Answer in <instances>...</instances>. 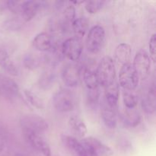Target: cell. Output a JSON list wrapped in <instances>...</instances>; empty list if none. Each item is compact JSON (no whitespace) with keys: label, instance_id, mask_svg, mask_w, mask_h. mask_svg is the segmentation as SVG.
Returning a JSON list of instances; mask_svg holds the SVG:
<instances>
[{"label":"cell","instance_id":"1f68e13d","mask_svg":"<svg viewBox=\"0 0 156 156\" xmlns=\"http://www.w3.org/2000/svg\"><path fill=\"white\" fill-rule=\"evenodd\" d=\"M149 51H150V58L152 59L153 62H155L156 60V35L155 34H153L152 35L149 41Z\"/></svg>","mask_w":156,"mask_h":156},{"label":"cell","instance_id":"e0dca14e","mask_svg":"<svg viewBox=\"0 0 156 156\" xmlns=\"http://www.w3.org/2000/svg\"><path fill=\"white\" fill-rule=\"evenodd\" d=\"M115 58L116 60L121 64L122 66L125 64L129 63L131 58V54H132V50L131 47L128 44L123 43L120 44L116 47L115 50Z\"/></svg>","mask_w":156,"mask_h":156},{"label":"cell","instance_id":"5bb4252c","mask_svg":"<svg viewBox=\"0 0 156 156\" xmlns=\"http://www.w3.org/2000/svg\"><path fill=\"white\" fill-rule=\"evenodd\" d=\"M44 2L24 1L21 3V14L25 21H30L36 16L38 11L44 6Z\"/></svg>","mask_w":156,"mask_h":156},{"label":"cell","instance_id":"8992f818","mask_svg":"<svg viewBox=\"0 0 156 156\" xmlns=\"http://www.w3.org/2000/svg\"><path fill=\"white\" fill-rule=\"evenodd\" d=\"M53 104L54 108L59 112H70L75 108L74 96L69 90H59L53 95Z\"/></svg>","mask_w":156,"mask_h":156},{"label":"cell","instance_id":"7a4b0ae2","mask_svg":"<svg viewBox=\"0 0 156 156\" xmlns=\"http://www.w3.org/2000/svg\"><path fill=\"white\" fill-rule=\"evenodd\" d=\"M22 131H30L43 134L48 129L49 124L45 119L37 114H27L22 115L19 120Z\"/></svg>","mask_w":156,"mask_h":156},{"label":"cell","instance_id":"7402d4cb","mask_svg":"<svg viewBox=\"0 0 156 156\" xmlns=\"http://www.w3.org/2000/svg\"><path fill=\"white\" fill-rule=\"evenodd\" d=\"M123 117L124 120V123L130 127H136L141 122V116H140V113L136 110H135V108L133 109L126 108L124 113H123Z\"/></svg>","mask_w":156,"mask_h":156},{"label":"cell","instance_id":"4dcf8cb0","mask_svg":"<svg viewBox=\"0 0 156 156\" xmlns=\"http://www.w3.org/2000/svg\"><path fill=\"white\" fill-rule=\"evenodd\" d=\"M21 3L22 2L18 1H8L6 2V7L9 9V11L14 14L21 13Z\"/></svg>","mask_w":156,"mask_h":156},{"label":"cell","instance_id":"603a6c76","mask_svg":"<svg viewBox=\"0 0 156 156\" xmlns=\"http://www.w3.org/2000/svg\"><path fill=\"white\" fill-rule=\"evenodd\" d=\"M83 80L88 90H94L98 88V81L95 71L89 68H85L83 71Z\"/></svg>","mask_w":156,"mask_h":156},{"label":"cell","instance_id":"836d02e7","mask_svg":"<svg viewBox=\"0 0 156 156\" xmlns=\"http://www.w3.org/2000/svg\"><path fill=\"white\" fill-rule=\"evenodd\" d=\"M14 156H27V155H24V154H23V153H16L14 155Z\"/></svg>","mask_w":156,"mask_h":156},{"label":"cell","instance_id":"83f0119b","mask_svg":"<svg viewBox=\"0 0 156 156\" xmlns=\"http://www.w3.org/2000/svg\"><path fill=\"white\" fill-rule=\"evenodd\" d=\"M99 99H100V91L98 88L94 90H88L87 94V103L90 108H97L98 105L99 104Z\"/></svg>","mask_w":156,"mask_h":156},{"label":"cell","instance_id":"ffe728a7","mask_svg":"<svg viewBox=\"0 0 156 156\" xmlns=\"http://www.w3.org/2000/svg\"><path fill=\"white\" fill-rule=\"evenodd\" d=\"M142 107L145 112L149 114H152L155 111V87L152 85L149 88L147 94L142 101Z\"/></svg>","mask_w":156,"mask_h":156},{"label":"cell","instance_id":"277c9868","mask_svg":"<svg viewBox=\"0 0 156 156\" xmlns=\"http://www.w3.org/2000/svg\"><path fill=\"white\" fill-rule=\"evenodd\" d=\"M139 76L132 63L122 66L119 73V83L125 90L134 91L139 84Z\"/></svg>","mask_w":156,"mask_h":156},{"label":"cell","instance_id":"484cf974","mask_svg":"<svg viewBox=\"0 0 156 156\" xmlns=\"http://www.w3.org/2000/svg\"><path fill=\"white\" fill-rule=\"evenodd\" d=\"M24 96H25L27 101L30 103V105H31V106L37 108V109H44V101H43L42 99H41L39 96L37 95L35 93L32 92L30 90L25 89L24 91Z\"/></svg>","mask_w":156,"mask_h":156},{"label":"cell","instance_id":"ac0fdd59","mask_svg":"<svg viewBox=\"0 0 156 156\" xmlns=\"http://www.w3.org/2000/svg\"><path fill=\"white\" fill-rule=\"evenodd\" d=\"M105 98L108 105L114 108H117L118 103L119 96H120V88L117 82L114 81L111 85L105 88Z\"/></svg>","mask_w":156,"mask_h":156},{"label":"cell","instance_id":"9c48e42d","mask_svg":"<svg viewBox=\"0 0 156 156\" xmlns=\"http://www.w3.org/2000/svg\"><path fill=\"white\" fill-rule=\"evenodd\" d=\"M83 50V45L80 39L77 37L68 38L62 46V53L72 61L79 60Z\"/></svg>","mask_w":156,"mask_h":156},{"label":"cell","instance_id":"5b68a950","mask_svg":"<svg viewBox=\"0 0 156 156\" xmlns=\"http://www.w3.org/2000/svg\"><path fill=\"white\" fill-rule=\"evenodd\" d=\"M81 143L85 148L87 156H110L113 154L112 149L109 146L94 137L84 138Z\"/></svg>","mask_w":156,"mask_h":156},{"label":"cell","instance_id":"30bf717a","mask_svg":"<svg viewBox=\"0 0 156 156\" xmlns=\"http://www.w3.org/2000/svg\"><path fill=\"white\" fill-rule=\"evenodd\" d=\"M18 83L5 75L0 74V96L8 99L15 98L19 94Z\"/></svg>","mask_w":156,"mask_h":156},{"label":"cell","instance_id":"52a82bcc","mask_svg":"<svg viewBox=\"0 0 156 156\" xmlns=\"http://www.w3.org/2000/svg\"><path fill=\"white\" fill-rule=\"evenodd\" d=\"M134 69L139 76V79H146L151 71V58L144 50L138 51L136 54L133 63Z\"/></svg>","mask_w":156,"mask_h":156},{"label":"cell","instance_id":"d4e9b609","mask_svg":"<svg viewBox=\"0 0 156 156\" xmlns=\"http://www.w3.org/2000/svg\"><path fill=\"white\" fill-rule=\"evenodd\" d=\"M123 100L125 107L127 109H133L138 105V96L134 91L123 89Z\"/></svg>","mask_w":156,"mask_h":156},{"label":"cell","instance_id":"f1b7e54d","mask_svg":"<svg viewBox=\"0 0 156 156\" xmlns=\"http://www.w3.org/2000/svg\"><path fill=\"white\" fill-rule=\"evenodd\" d=\"M105 1H87L85 2V9L89 14H96L104 7Z\"/></svg>","mask_w":156,"mask_h":156},{"label":"cell","instance_id":"7c38bea8","mask_svg":"<svg viewBox=\"0 0 156 156\" xmlns=\"http://www.w3.org/2000/svg\"><path fill=\"white\" fill-rule=\"evenodd\" d=\"M61 141L73 156H87L83 145L75 137L63 134L61 136Z\"/></svg>","mask_w":156,"mask_h":156},{"label":"cell","instance_id":"4316f807","mask_svg":"<svg viewBox=\"0 0 156 156\" xmlns=\"http://www.w3.org/2000/svg\"><path fill=\"white\" fill-rule=\"evenodd\" d=\"M23 65L27 69L35 70L41 65V59L36 55L28 53L23 58Z\"/></svg>","mask_w":156,"mask_h":156},{"label":"cell","instance_id":"cb8c5ba5","mask_svg":"<svg viewBox=\"0 0 156 156\" xmlns=\"http://www.w3.org/2000/svg\"><path fill=\"white\" fill-rule=\"evenodd\" d=\"M55 82V74L50 70L42 73L39 79V86L43 90H49L53 87Z\"/></svg>","mask_w":156,"mask_h":156},{"label":"cell","instance_id":"6da1fadb","mask_svg":"<svg viewBox=\"0 0 156 156\" xmlns=\"http://www.w3.org/2000/svg\"><path fill=\"white\" fill-rule=\"evenodd\" d=\"M98 84L104 88L115 81L116 69L114 61L111 56H105L101 59L95 72Z\"/></svg>","mask_w":156,"mask_h":156},{"label":"cell","instance_id":"9a60e30c","mask_svg":"<svg viewBox=\"0 0 156 156\" xmlns=\"http://www.w3.org/2000/svg\"><path fill=\"white\" fill-rule=\"evenodd\" d=\"M0 67L10 76H18L19 69L13 59L9 56L7 52L0 48Z\"/></svg>","mask_w":156,"mask_h":156},{"label":"cell","instance_id":"8fae6325","mask_svg":"<svg viewBox=\"0 0 156 156\" xmlns=\"http://www.w3.org/2000/svg\"><path fill=\"white\" fill-rule=\"evenodd\" d=\"M101 114L105 126L109 129H114L117 124V108L110 106L105 98L101 103Z\"/></svg>","mask_w":156,"mask_h":156},{"label":"cell","instance_id":"2e32d148","mask_svg":"<svg viewBox=\"0 0 156 156\" xmlns=\"http://www.w3.org/2000/svg\"><path fill=\"white\" fill-rule=\"evenodd\" d=\"M32 45L37 50L41 52H46L50 50L53 46L52 37L47 32H42L38 34L34 38Z\"/></svg>","mask_w":156,"mask_h":156},{"label":"cell","instance_id":"3957f363","mask_svg":"<svg viewBox=\"0 0 156 156\" xmlns=\"http://www.w3.org/2000/svg\"><path fill=\"white\" fill-rule=\"evenodd\" d=\"M105 41V30L101 25L93 26L89 30L86 38V47L91 53H99Z\"/></svg>","mask_w":156,"mask_h":156},{"label":"cell","instance_id":"44dd1931","mask_svg":"<svg viewBox=\"0 0 156 156\" xmlns=\"http://www.w3.org/2000/svg\"><path fill=\"white\" fill-rule=\"evenodd\" d=\"M72 27L76 34V37L81 40V38L83 37L86 32L88 31L89 22L85 17H79L73 21Z\"/></svg>","mask_w":156,"mask_h":156},{"label":"cell","instance_id":"f546056e","mask_svg":"<svg viewBox=\"0 0 156 156\" xmlns=\"http://www.w3.org/2000/svg\"><path fill=\"white\" fill-rule=\"evenodd\" d=\"M64 18L66 21L68 22L73 23V21L76 19V9L73 5H69L67 6L64 10Z\"/></svg>","mask_w":156,"mask_h":156},{"label":"cell","instance_id":"ba28073f","mask_svg":"<svg viewBox=\"0 0 156 156\" xmlns=\"http://www.w3.org/2000/svg\"><path fill=\"white\" fill-rule=\"evenodd\" d=\"M27 143L44 156H51V149L43 134L30 131H22Z\"/></svg>","mask_w":156,"mask_h":156},{"label":"cell","instance_id":"d6a6232c","mask_svg":"<svg viewBox=\"0 0 156 156\" xmlns=\"http://www.w3.org/2000/svg\"><path fill=\"white\" fill-rule=\"evenodd\" d=\"M3 149H4V144H3L2 140L0 139V153L3 151Z\"/></svg>","mask_w":156,"mask_h":156},{"label":"cell","instance_id":"4fadbf2b","mask_svg":"<svg viewBox=\"0 0 156 156\" xmlns=\"http://www.w3.org/2000/svg\"><path fill=\"white\" fill-rule=\"evenodd\" d=\"M62 79L66 86L74 88L79 85V72L74 64H67L62 72Z\"/></svg>","mask_w":156,"mask_h":156},{"label":"cell","instance_id":"d6986e66","mask_svg":"<svg viewBox=\"0 0 156 156\" xmlns=\"http://www.w3.org/2000/svg\"><path fill=\"white\" fill-rule=\"evenodd\" d=\"M68 123L70 129L81 138L85 137V136L88 133L86 124L85 123L84 120L78 116L73 115L70 117L69 119Z\"/></svg>","mask_w":156,"mask_h":156}]
</instances>
